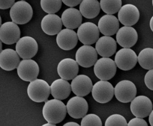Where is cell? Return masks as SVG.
Here are the masks:
<instances>
[{
    "label": "cell",
    "instance_id": "6da1fadb",
    "mask_svg": "<svg viewBox=\"0 0 153 126\" xmlns=\"http://www.w3.org/2000/svg\"><path fill=\"white\" fill-rule=\"evenodd\" d=\"M68 113L66 106L61 100L52 99L45 103L42 115L47 122L57 124L65 119Z\"/></svg>",
    "mask_w": 153,
    "mask_h": 126
},
{
    "label": "cell",
    "instance_id": "7a4b0ae2",
    "mask_svg": "<svg viewBox=\"0 0 153 126\" xmlns=\"http://www.w3.org/2000/svg\"><path fill=\"white\" fill-rule=\"evenodd\" d=\"M50 94L51 86L43 79H35L30 82L27 87L28 97L35 102H45Z\"/></svg>",
    "mask_w": 153,
    "mask_h": 126
},
{
    "label": "cell",
    "instance_id": "3957f363",
    "mask_svg": "<svg viewBox=\"0 0 153 126\" xmlns=\"http://www.w3.org/2000/svg\"><path fill=\"white\" fill-rule=\"evenodd\" d=\"M9 13L13 22L19 25H24L32 19L33 10L30 3L22 0L13 4Z\"/></svg>",
    "mask_w": 153,
    "mask_h": 126
},
{
    "label": "cell",
    "instance_id": "277c9868",
    "mask_svg": "<svg viewBox=\"0 0 153 126\" xmlns=\"http://www.w3.org/2000/svg\"><path fill=\"white\" fill-rule=\"evenodd\" d=\"M94 70L98 78L103 81H108L115 76L117 66L112 59L103 57L97 60L94 65Z\"/></svg>",
    "mask_w": 153,
    "mask_h": 126
},
{
    "label": "cell",
    "instance_id": "5b68a950",
    "mask_svg": "<svg viewBox=\"0 0 153 126\" xmlns=\"http://www.w3.org/2000/svg\"><path fill=\"white\" fill-rule=\"evenodd\" d=\"M92 96L94 100L100 103L109 102L114 95V88L108 81L100 80L93 85Z\"/></svg>",
    "mask_w": 153,
    "mask_h": 126
},
{
    "label": "cell",
    "instance_id": "8992f818",
    "mask_svg": "<svg viewBox=\"0 0 153 126\" xmlns=\"http://www.w3.org/2000/svg\"><path fill=\"white\" fill-rule=\"evenodd\" d=\"M138 58L134 50L123 48L116 54L115 62L117 67L123 71H129L135 66Z\"/></svg>",
    "mask_w": 153,
    "mask_h": 126
},
{
    "label": "cell",
    "instance_id": "52a82bcc",
    "mask_svg": "<svg viewBox=\"0 0 153 126\" xmlns=\"http://www.w3.org/2000/svg\"><path fill=\"white\" fill-rule=\"evenodd\" d=\"M114 94L118 101L124 103L130 102L136 96L137 89L131 81L123 80L115 86Z\"/></svg>",
    "mask_w": 153,
    "mask_h": 126
},
{
    "label": "cell",
    "instance_id": "ba28073f",
    "mask_svg": "<svg viewBox=\"0 0 153 126\" xmlns=\"http://www.w3.org/2000/svg\"><path fill=\"white\" fill-rule=\"evenodd\" d=\"M100 30L96 24L90 22L82 24L77 31L79 41L84 44L91 45L97 42L100 37Z\"/></svg>",
    "mask_w": 153,
    "mask_h": 126
},
{
    "label": "cell",
    "instance_id": "9c48e42d",
    "mask_svg": "<svg viewBox=\"0 0 153 126\" xmlns=\"http://www.w3.org/2000/svg\"><path fill=\"white\" fill-rule=\"evenodd\" d=\"M15 48L21 58L32 59L38 52V44L35 39L29 36H25L18 40Z\"/></svg>",
    "mask_w": 153,
    "mask_h": 126
},
{
    "label": "cell",
    "instance_id": "30bf717a",
    "mask_svg": "<svg viewBox=\"0 0 153 126\" xmlns=\"http://www.w3.org/2000/svg\"><path fill=\"white\" fill-rule=\"evenodd\" d=\"M17 73L21 79L26 82H32L37 79L39 73V66L32 59H23L17 68Z\"/></svg>",
    "mask_w": 153,
    "mask_h": 126
},
{
    "label": "cell",
    "instance_id": "8fae6325",
    "mask_svg": "<svg viewBox=\"0 0 153 126\" xmlns=\"http://www.w3.org/2000/svg\"><path fill=\"white\" fill-rule=\"evenodd\" d=\"M98 53L96 48L90 45H84L76 53V60L80 66L88 68L94 66L97 61Z\"/></svg>",
    "mask_w": 153,
    "mask_h": 126
},
{
    "label": "cell",
    "instance_id": "7c38bea8",
    "mask_svg": "<svg viewBox=\"0 0 153 126\" xmlns=\"http://www.w3.org/2000/svg\"><path fill=\"white\" fill-rule=\"evenodd\" d=\"M153 110V103L148 97L141 95L135 97L131 102L130 110L136 117H147Z\"/></svg>",
    "mask_w": 153,
    "mask_h": 126
},
{
    "label": "cell",
    "instance_id": "4fadbf2b",
    "mask_svg": "<svg viewBox=\"0 0 153 126\" xmlns=\"http://www.w3.org/2000/svg\"><path fill=\"white\" fill-rule=\"evenodd\" d=\"M68 114L76 119H81L88 112V105L83 97L76 96L68 101L66 104Z\"/></svg>",
    "mask_w": 153,
    "mask_h": 126
},
{
    "label": "cell",
    "instance_id": "5bb4252c",
    "mask_svg": "<svg viewBox=\"0 0 153 126\" xmlns=\"http://www.w3.org/2000/svg\"><path fill=\"white\" fill-rule=\"evenodd\" d=\"M21 32L18 24L14 22H6L1 26V41L7 45H12L20 39Z\"/></svg>",
    "mask_w": 153,
    "mask_h": 126
},
{
    "label": "cell",
    "instance_id": "9a60e30c",
    "mask_svg": "<svg viewBox=\"0 0 153 126\" xmlns=\"http://www.w3.org/2000/svg\"><path fill=\"white\" fill-rule=\"evenodd\" d=\"M140 13L138 8L132 4L122 6L118 11V20L125 26H132L135 25L140 19Z\"/></svg>",
    "mask_w": 153,
    "mask_h": 126
},
{
    "label": "cell",
    "instance_id": "2e32d148",
    "mask_svg": "<svg viewBox=\"0 0 153 126\" xmlns=\"http://www.w3.org/2000/svg\"><path fill=\"white\" fill-rule=\"evenodd\" d=\"M138 40V34L131 26H123L118 29L116 33V41L121 47H133Z\"/></svg>",
    "mask_w": 153,
    "mask_h": 126
},
{
    "label": "cell",
    "instance_id": "e0dca14e",
    "mask_svg": "<svg viewBox=\"0 0 153 126\" xmlns=\"http://www.w3.org/2000/svg\"><path fill=\"white\" fill-rule=\"evenodd\" d=\"M57 72L61 78L67 81L72 80L78 75L79 65L73 59H63L58 65Z\"/></svg>",
    "mask_w": 153,
    "mask_h": 126
},
{
    "label": "cell",
    "instance_id": "ac0fdd59",
    "mask_svg": "<svg viewBox=\"0 0 153 126\" xmlns=\"http://www.w3.org/2000/svg\"><path fill=\"white\" fill-rule=\"evenodd\" d=\"M72 91L76 96L84 97L92 91L93 84L91 79L85 75H77L71 83Z\"/></svg>",
    "mask_w": 153,
    "mask_h": 126
},
{
    "label": "cell",
    "instance_id": "d6986e66",
    "mask_svg": "<svg viewBox=\"0 0 153 126\" xmlns=\"http://www.w3.org/2000/svg\"><path fill=\"white\" fill-rule=\"evenodd\" d=\"M78 38L73 29L65 28L62 29L56 36V44L61 49L70 51L74 49L78 43Z\"/></svg>",
    "mask_w": 153,
    "mask_h": 126
},
{
    "label": "cell",
    "instance_id": "ffe728a7",
    "mask_svg": "<svg viewBox=\"0 0 153 126\" xmlns=\"http://www.w3.org/2000/svg\"><path fill=\"white\" fill-rule=\"evenodd\" d=\"M62 19L54 14H48L42 18L41 22V28L47 35L58 34L62 26Z\"/></svg>",
    "mask_w": 153,
    "mask_h": 126
},
{
    "label": "cell",
    "instance_id": "44dd1931",
    "mask_svg": "<svg viewBox=\"0 0 153 126\" xmlns=\"http://www.w3.org/2000/svg\"><path fill=\"white\" fill-rule=\"evenodd\" d=\"M17 52L11 48L3 50L0 53V67L5 71L14 70L20 63Z\"/></svg>",
    "mask_w": 153,
    "mask_h": 126
},
{
    "label": "cell",
    "instance_id": "7402d4cb",
    "mask_svg": "<svg viewBox=\"0 0 153 126\" xmlns=\"http://www.w3.org/2000/svg\"><path fill=\"white\" fill-rule=\"evenodd\" d=\"M98 27L100 32L103 35L112 36L117 33L119 29V20L113 15H104L100 18Z\"/></svg>",
    "mask_w": 153,
    "mask_h": 126
},
{
    "label": "cell",
    "instance_id": "603a6c76",
    "mask_svg": "<svg viewBox=\"0 0 153 126\" xmlns=\"http://www.w3.org/2000/svg\"><path fill=\"white\" fill-rule=\"evenodd\" d=\"M97 53L103 57H110L116 52L117 43L110 36L104 35L98 39L95 45Z\"/></svg>",
    "mask_w": 153,
    "mask_h": 126
},
{
    "label": "cell",
    "instance_id": "cb8c5ba5",
    "mask_svg": "<svg viewBox=\"0 0 153 126\" xmlns=\"http://www.w3.org/2000/svg\"><path fill=\"white\" fill-rule=\"evenodd\" d=\"M61 19L63 25L69 29L78 28L82 22V15L79 10L71 7L64 11Z\"/></svg>",
    "mask_w": 153,
    "mask_h": 126
},
{
    "label": "cell",
    "instance_id": "d4e9b609",
    "mask_svg": "<svg viewBox=\"0 0 153 126\" xmlns=\"http://www.w3.org/2000/svg\"><path fill=\"white\" fill-rule=\"evenodd\" d=\"M71 91L70 84L67 80L62 78L55 80L51 85V94L56 99H66L70 96Z\"/></svg>",
    "mask_w": 153,
    "mask_h": 126
},
{
    "label": "cell",
    "instance_id": "484cf974",
    "mask_svg": "<svg viewBox=\"0 0 153 126\" xmlns=\"http://www.w3.org/2000/svg\"><path fill=\"white\" fill-rule=\"evenodd\" d=\"M100 3L98 0H82L80 4L79 11L84 18L94 19L99 15Z\"/></svg>",
    "mask_w": 153,
    "mask_h": 126
},
{
    "label": "cell",
    "instance_id": "4316f807",
    "mask_svg": "<svg viewBox=\"0 0 153 126\" xmlns=\"http://www.w3.org/2000/svg\"><path fill=\"white\" fill-rule=\"evenodd\" d=\"M138 62L142 68L146 70L153 69V48H145L138 54Z\"/></svg>",
    "mask_w": 153,
    "mask_h": 126
},
{
    "label": "cell",
    "instance_id": "83f0119b",
    "mask_svg": "<svg viewBox=\"0 0 153 126\" xmlns=\"http://www.w3.org/2000/svg\"><path fill=\"white\" fill-rule=\"evenodd\" d=\"M122 3V0H100V8L107 14H115L121 9Z\"/></svg>",
    "mask_w": 153,
    "mask_h": 126
},
{
    "label": "cell",
    "instance_id": "f1b7e54d",
    "mask_svg": "<svg viewBox=\"0 0 153 126\" xmlns=\"http://www.w3.org/2000/svg\"><path fill=\"white\" fill-rule=\"evenodd\" d=\"M41 8L48 14H54L59 12L62 6V0H41Z\"/></svg>",
    "mask_w": 153,
    "mask_h": 126
},
{
    "label": "cell",
    "instance_id": "f546056e",
    "mask_svg": "<svg viewBox=\"0 0 153 126\" xmlns=\"http://www.w3.org/2000/svg\"><path fill=\"white\" fill-rule=\"evenodd\" d=\"M82 126H102L103 125L102 122L97 115L94 114H90L86 115L82 117L81 121Z\"/></svg>",
    "mask_w": 153,
    "mask_h": 126
},
{
    "label": "cell",
    "instance_id": "4dcf8cb0",
    "mask_svg": "<svg viewBox=\"0 0 153 126\" xmlns=\"http://www.w3.org/2000/svg\"><path fill=\"white\" fill-rule=\"evenodd\" d=\"M105 126H128L127 121L122 115L113 114L108 117Z\"/></svg>",
    "mask_w": 153,
    "mask_h": 126
},
{
    "label": "cell",
    "instance_id": "1f68e13d",
    "mask_svg": "<svg viewBox=\"0 0 153 126\" xmlns=\"http://www.w3.org/2000/svg\"><path fill=\"white\" fill-rule=\"evenodd\" d=\"M144 83L149 89L153 91V69L149 70L146 74Z\"/></svg>",
    "mask_w": 153,
    "mask_h": 126
},
{
    "label": "cell",
    "instance_id": "d6a6232c",
    "mask_svg": "<svg viewBox=\"0 0 153 126\" xmlns=\"http://www.w3.org/2000/svg\"><path fill=\"white\" fill-rule=\"evenodd\" d=\"M128 126H148V124L143 118L136 117L130 120L128 123Z\"/></svg>",
    "mask_w": 153,
    "mask_h": 126
},
{
    "label": "cell",
    "instance_id": "836d02e7",
    "mask_svg": "<svg viewBox=\"0 0 153 126\" xmlns=\"http://www.w3.org/2000/svg\"><path fill=\"white\" fill-rule=\"evenodd\" d=\"M15 0H1L0 8L1 9H7L11 8L15 3Z\"/></svg>",
    "mask_w": 153,
    "mask_h": 126
},
{
    "label": "cell",
    "instance_id": "e575fe53",
    "mask_svg": "<svg viewBox=\"0 0 153 126\" xmlns=\"http://www.w3.org/2000/svg\"><path fill=\"white\" fill-rule=\"evenodd\" d=\"M82 0H62V2L65 4L66 6L74 7L78 6L82 2Z\"/></svg>",
    "mask_w": 153,
    "mask_h": 126
},
{
    "label": "cell",
    "instance_id": "d590c367",
    "mask_svg": "<svg viewBox=\"0 0 153 126\" xmlns=\"http://www.w3.org/2000/svg\"><path fill=\"white\" fill-rule=\"evenodd\" d=\"M149 122L150 125L153 126V110H152V111L150 113L149 116Z\"/></svg>",
    "mask_w": 153,
    "mask_h": 126
},
{
    "label": "cell",
    "instance_id": "8d00e7d4",
    "mask_svg": "<svg viewBox=\"0 0 153 126\" xmlns=\"http://www.w3.org/2000/svg\"><path fill=\"white\" fill-rule=\"evenodd\" d=\"M79 126V124H78L77 123L74 122H68V123H65V124L64 125V126Z\"/></svg>",
    "mask_w": 153,
    "mask_h": 126
},
{
    "label": "cell",
    "instance_id": "74e56055",
    "mask_svg": "<svg viewBox=\"0 0 153 126\" xmlns=\"http://www.w3.org/2000/svg\"><path fill=\"white\" fill-rule=\"evenodd\" d=\"M150 27L151 30L153 31V16L151 18L150 20Z\"/></svg>",
    "mask_w": 153,
    "mask_h": 126
},
{
    "label": "cell",
    "instance_id": "f35d334b",
    "mask_svg": "<svg viewBox=\"0 0 153 126\" xmlns=\"http://www.w3.org/2000/svg\"><path fill=\"white\" fill-rule=\"evenodd\" d=\"M43 126H56V124H53V123H50V122H48L47 123H46V124H44V125H42Z\"/></svg>",
    "mask_w": 153,
    "mask_h": 126
},
{
    "label": "cell",
    "instance_id": "ab89813d",
    "mask_svg": "<svg viewBox=\"0 0 153 126\" xmlns=\"http://www.w3.org/2000/svg\"><path fill=\"white\" fill-rule=\"evenodd\" d=\"M2 49V42H1V51H2L1 50Z\"/></svg>",
    "mask_w": 153,
    "mask_h": 126
},
{
    "label": "cell",
    "instance_id": "60d3db41",
    "mask_svg": "<svg viewBox=\"0 0 153 126\" xmlns=\"http://www.w3.org/2000/svg\"><path fill=\"white\" fill-rule=\"evenodd\" d=\"M152 4H153V0H152Z\"/></svg>",
    "mask_w": 153,
    "mask_h": 126
}]
</instances>
